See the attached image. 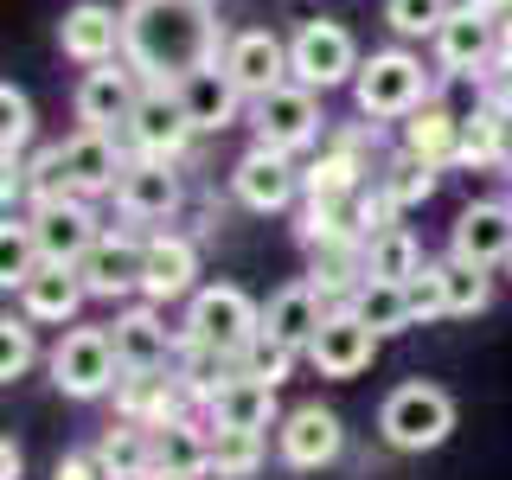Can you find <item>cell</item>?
<instances>
[{
    "label": "cell",
    "mask_w": 512,
    "mask_h": 480,
    "mask_svg": "<svg viewBox=\"0 0 512 480\" xmlns=\"http://www.w3.org/2000/svg\"><path fill=\"white\" fill-rule=\"evenodd\" d=\"M218 26L205 0H128L122 7V58L154 84H180L186 71L212 64Z\"/></svg>",
    "instance_id": "6da1fadb"
},
{
    "label": "cell",
    "mask_w": 512,
    "mask_h": 480,
    "mask_svg": "<svg viewBox=\"0 0 512 480\" xmlns=\"http://www.w3.org/2000/svg\"><path fill=\"white\" fill-rule=\"evenodd\" d=\"M378 429L391 448H404V455H423V448H442L448 429H455V397L442 391V384H397L391 397H384L378 410Z\"/></svg>",
    "instance_id": "7a4b0ae2"
},
{
    "label": "cell",
    "mask_w": 512,
    "mask_h": 480,
    "mask_svg": "<svg viewBox=\"0 0 512 480\" xmlns=\"http://www.w3.org/2000/svg\"><path fill=\"white\" fill-rule=\"evenodd\" d=\"M186 340L224 352V359H244V352L263 340V308L244 295V288H199L186 314Z\"/></svg>",
    "instance_id": "3957f363"
},
{
    "label": "cell",
    "mask_w": 512,
    "mask_h": 480,
    "mask_svg": "<svg viewBox=\"0 0 512 480\" xmlns=\"http://www.w3.org/2000/svg\"><path fill=\"white\" fill-rule=\"evenodd\" d=\"M122 378V359H116V340L109 327H71L52 352V384L64 397H103L116 391Z\"/></svg>",
    "instance_id": "277c9868"
},
{
    "label": "cell",
    "mask_w": 512,
    "mask_h": 480,
    "mask_svg": "<svg viewBox=\"0 0 512 480\" xmlns=\"http://www.w3.org/2000/svg\"><path fill=\"white\" fill-rule=\"evenodd\" d=\"M288 71H295V84H308V90L352 84V77H359V45H352V32L340 20H308L295 39H288Z\"/></svg>",
    "instance_id": "5b68a950"
},
{
    "label": "cell",
    "mask_w": 512,
    "mask_h": 480,
    "mask_svg": "<svg viewBox=\"0 0 512 480\" xmlns=\"http://www.w3.org/2000/svg\"><path fill=\"white\" fill-rule=\"evenodd\" d=\"M352 96L365 116H416L423 109V64L410 52H372L352 77Z\"/></svg>",
    "instance_id": "8992f818"
},
{
    "label": "cell",
    "mask_w": 512,
    "mask_h": 480,
    "mask_svg": "<svg viewBox=\"0 0 512 480\" xmlns=\"http://www.w3.org/2000/svg\"><path fill=\"white\" fill-rule=\"evenodd\" d=\"M26 231H32V244H39L45 263H84V256L96 250V218H90V205L77 199H45V205H32V218H26Z\"/></svg>",
    "instance_id": "52a82bcc"
},
{
    "label": "cell",
    "mask_w": 512,
    "mask_h": 480,
    "mask_svg": "<svg viewBox=\"0 0 512 480\" xmlns=\"http://www.w3.org/2000/svg\"><path fill=\"white\" fill-rule=\"evenodd\" d=\"M320 135V103L308 84H282L269 96H256V148H276V154H295Z\"/></svg>",
    "instance_id": "ba28073f"
},
{
    "label": "cell",
    "mask_w": 512,
    "mask_h": 480,
    "mask_svg": "<svg viewBox=\"0 0 512 480\" xmlns=\"http://www.w3.org/2000/svg\"><path fill=\"white\" fill-rule=\"evenodd\" d=\"M224 71H231V84L244 90V96H269V90H282L288 77V45L276 39V32H263V26H250V32H237L231 45H224Z\"/></svg>",
    "instance_id": "9c48e42d"
},
{
    "label": "cell",
    "mask_w": 512,
    "mask_h": 480,
    "mask_svg": "<svg viewBox=\"0 0 512 480\" xmlns=\"http://www.w3.org/2000/svg\"><path fill=\"white\" fill-rule=\"evenodd\" d=\"M276 442H282V461H288V468L314 474V468H327V461H340L346 429H340V416H333V410L301 404V410L282 416V436H276Z\"/></svg>",
    "instance_id": "30bf717a"
},
{
    "label": "cell",
    "mask_w": 512,
    "mask_h": 480,
    "mask_svg": "<svg viewBox=\"0 0 512 480\" xmlns=\"http://www.w3.org/2000/svg\"><path fill=\"white\" fill-rule=\"evenodd\" d=\"M135 64H90V77L77 84V122L84 128H128V116H135V103H141V90H135Z\"/></svg>",
    "instance_id": "8fae6325"
},
{
    "label": "cell",
    "mask_w": 512,
    "mask_h": 480,
    "mask_svg": "<svg viewBox=\"0 0 512 480\" xmlns=\"http://www.w3.org/2000/svg\"><path fill=\"white\" fill-rule=\"evenodd\" d=\"M372 352H378V333L365 327V320L352 314V308H340V314L320 320V333H314L308 359H314L327 378H359L365 365H372Z\"/></svg>",
    "instance_id": "7c38bea8"
},
{
    "label": "cell",
    "mask_w": 512,
    "mask_h": 480,
    "mask_svg": "<svg viewBox=\"0 0 512 480\" xmlns=\"http://www.w3.org/2000/svg\"><path fill=\"white\" fill-rule=\"evenodd\" d=\"M173 96H180L192 135H218V128L237 122V96H244V90L231 84V71H224V64H199V71H186L180 84H173Z\"/></svg>",
    "instance_id": "4fadbf2b"
},
{
    "label": "cell",
    "mask_w": 512,
    "mask_h": 480,
    "mask_svg": "<svg viewBox=\"0 0 512 480\" xmlns=\"http://www.w3.org/2000/svg\"><path fill=\"white\" fill-rule=\"evenodd\" d=\"M58 167L64 180H71L77 199H90V192H116L122 186V160H116V141L103 135V128H77L71 141H58Z\"/></svg>",
    "instance_id": "5bb4252c"
},
{
    "label": "cell",
    "mask_w": 512,
    "mask_h": 480,
    "mask_svg": "<svg viewBox=\"0 0 512 480\" xmlns=\"http://www.w3.org/2000/svg\"><path fill=\"white\" fill-rule=\"evenodd\" d=\"M186 135H192V122H186V109H180V96H173V84H154V90L135 103V116H128V141H135L141 154H154V160H173V154L186 148Z\"/></svg>",
    "instance_id": "9a60e30c"
},
{
    "label": "cell",
    "mask_w": 512,
    "mask_h": 480,
    "mask_svg": "<svg viewBox=\"0 0 512 480\" xmlns=\"http://www.w3.org/2000/svg\"><path fill=\"white\" fill-rule=\"evenodd\" d=\"M58 45L64 58L77 64H116V45H122V13L103 7V0H77L58 26Z\"/></svg>",
    "instance_id": "2e32d148"
},
{
    "label": "cell",
    "mask_w": 512,
    "mask_h": 480,
    "mask_svg": "<svg viewBox=\"0 0 512 480\" xmlns=\"http://www.w3.org/2000/svg\"><path fill=\"white\" fill-rule=\"evenodd\" d=\"M436 58H442V71H480V64H493L500 58V39H493V20H487V7H455L442 20L436 32Z\"/></svg>",
    "instance_id": "e0dca14e"
},
{
    "label": "cell",
    "mask_w": 512,
    "mask_h": 480,
    "mask_svg": "<svg viewBox=\"0 0 512 480\" xmlns=\"http://www.w3.org/2000/svg\"><path fill=\"white\" fill-rule=\"evenodd\" d=\"M455 256L461 263H480V269L506 263L512 256V205H493V199L468 205V212L455 218Z\"/></svg>",
    "instance_id": "ac0fdd59"
},
{
    "label": "cell",
    "mask_w": 512,
    "mask_h": 480,
    "mask_svg": "<svg viewBox=\"0 0 512 480\" xmlns=\"http://www.w3.org/2000/svg\"><path fill=\"white\" fill-rule=\"evenodd\" d=\"M141 263H148V244H135V237H96V250L77 263V276H84L90 295L116 301L128 288H141Z\"/></svg>",
    "instance_id": "d6986e66"
},
{
    "label": "cell",
    "mask_w": 512,
    "mask_h": 480,
    "mask_svg": "<svg viewBox=\"0 0 512 480\" xmlns=\"http://www.w3.org/2000/svg\"><path fill=\"white\" fill-rule=\"evenodd\" d=\"M231 186L250 212H282V205L295 199V167H288V154H276V148H250L231 167Z\"/></svg>",
    "instance_id": "ffe728a7"
},
{
    "label": "cell",
    "mask_w": 512,
    "mask_h": 480,
    "mask_svg": "<svg viewBox=\"0 0 512 480\" xmlns=\"http://www.w3.org/2000/svg\"><path fill=\"white\" fill-rule=\"evenodd\" d=\"M84 276H77L71 263H39L32 276L20 282V308H26V320H52V327H64L77 308H84Z\"/></svg>",
    "instance_id": "44dd1931"
},
{
    "label": "cell",
    "mask_w": 512,
    "mask_h": 480,
    "mask_svg": "<svg viewBox=\"0 0 512 480\" xmlns=\"http://www.w3.org/2000/svg\"><path fill=\"white\" fill-rule=\"evenodd\" d=\"M116 205H122L128 218H167L173 205H180V173H173V160H154V154H141L135 167H122Z\"/></svg>",
    "instance_id": "7402d4cb"
},
{
    "label": "cell",
    "mask_w": 512,
    "mask_h": 480,
    "mask_svg": "<svg viewBox=\"0 0 512 480\" xmlns=\"http://www.w3.org/2000/svg\"><path fill=\"white\" fill-rule=\"evenodd\" d=\"M205 404H212V429H269L276 423V384H263L250 372H231Z\"/></svg>",
    "instance_id": "603a6c76"
},
{
    "label": "cell",
    "mask_w": 512,
    "mask_h": 480,
    "mask_svg": "<svg viewBox=\"0 0 512 480\" xmlns=\"http://www.w3.org/2000/svg\"><path fill=\"white\" fill-rule=\"evenodd\" d=\"M320 320H327L320 288L314 282H288L282 295L263 308V333H269V340H282V346H295V352H308L314 333H320Z\"/></svg>",
    "instance_id": "cb8c5ba5"
},
{
    "label": "cell",
    "mask_w": 512,
    "mask_h": 480,
    "mask_svg": "<svg viewBox=\"0 0 512 480\" xmlns=\"http://www.w3.org/2000/svg\"><path fill=\"white\" fill-rule=\"evenodd\" d=\"M116 410H122V423H141V429L180 423V384L160 378V372H122L116 378Z\"/></svg>",
    "instance_id": "d4e9b609"
},
{
    "label": "cell",
    "mask_w": 512,
    "mask_h": 480,
    "mask_svg": "<svg viewBox=\"0 0 512 480\" xmlns=\"http://www.w3.org/2000/svg\"><path fill=\"white\" fill-rule=\"evenodd\" d=\"M109 340H116V359H122V372H167V327H160V314L154 308H128L116 327H109Z\"/></svg>",
    "instance_id": "484cf974"
},
{
    "label": "cell",
    "mask_w": 512,
    "mask_h": 480,
    "mask_svg": "<svg viewBox=\"0 0 512 480\" xmlns=\"http://www.w3.org/2000/svg\"><path fill=\"white\" fill-rule=\"evenodd\" d=\"M192 276H199V250L186 237H154L148 244V263H141V295L148 301H180Z\"/></svg>",
    "instance_id": "4316f807"
},
{
    "label": "cell",
    "mask_w": 512,
    "mask_h": 480,
    "mask_svg": "<svg viewBox=\"0 0 512 480\" xmlns=\"http://www.w3.org/2000/svg\"><path fill=\"white\" fill-rule=\"evenodd\" d=\"M404 154L423 160V167H448V160H461V122L448 116V109L423 103V109L404 122Z\"/></svg>",
    "instance_id": "83f0119b"
},
{
    "label": "cell",
    "mask_w": 512,
    "mask_h": 480,
    "mask_svg": "<svg viewBox=\"0 0 512 480\" xmlns=\"http://www.w3.org/2000/svg\"><path fill=\"white\" fill-rule=\"evenodd\" d=\"M96 461H103L109 480H148L154 474V429H141V423L109 429V436L96 442Z\"/></svg>",
    "instance_id": "f1b7e54d"
},
{
    "label": "cell",
    "mask_w": 512,
    "mask_h": 480,
    "mask_svg": "<svg viewBox=\"0 0 512 480\" xmlns=\"http://www.w3.org/2000/svg\"><path fill=\"white\" fill-rule=\"evenodd\" d=\"M154 468L160 474H205V468H212V436L192 429L186 416H180V423H160L154 429Z\"/></svg>",
    "instance_id": "f546056e"
},
{
    "label": "cell",
    "mask_w": 512,
    "mask_h": 480,
    "mask_svg": "<svg viewBox=\"0 0 512 480\" xmlns=\"http://www.w3.org/2000/svg\"><path fill=\"white\" fill-rule=\"evenodd\" d=\"M506 154H512V116L500 103L474 109V116L461 122V160H468V167H500Z\"/></svg>",
    "instance_id": "4dcf8cb0"
},
{
    "label": "cell",
    "mask_w": 512,
    "mask_h": 480,
    "mask_svg": "<svg viewBox=\"0 0 512 480\" xmlns=\"http://www.w3.org/2000/svg\"><path fill=\"white\" fill-rule=\"evenodd\" d=\"M352 314H359L365 327L378 333V340H384V333H404V327H410V295H404V282H372V276H365L359 288H352Z\"/></svg>",
    "instance_id": "1f68e13d"
},
{
    "label": "cell",
    "mask_w": 512,
    "mask_h": 480,
    "mask_svg": "<svg viewBox=\"0 0 512 480\" xmlns=\"http://www.w3.org/2000/svg\"><path fill=\"white\" fill-rule=\"evenodd\" d=\"M416 269H423V244H416L404 224H391V231H378L365 244V276L372 282H410Z\"/></svg>",
    "instance_id": "d6a6232c"
},
{
    "label": "cell",
    "mask_w": 512,
    "mask_h": 480,
    "mask_svg": "<svg viewBox=\"0 0 512 480\" xmlns=\"http://www.w3.org/2000/svg\"><path fill=\"white\" fill-rule=\"evenodd\" d=\"M212 468L224 480H244L263 468V429H212Z\"/></svg>",
    "instance_id": "836d02e7"
},
{
    "label": "cell",
    "mask_w": 512,
    "mask_h": 480,
    "mask_svg": "<svg viewBox=\"0 0 512 480\" xmlns=\"http://www.w3.org/2000/svg\"><path fill=\"white\" fill-rule=\"evenodd\" d=\"M442 269V301H448V314H480L487 308V269L480 263H461V256H448Z\"/></svg>",
    "instance_id": "e575fe53"
},
{
    "label": "cell",
    "mask_w": 512,
    "mask_h": 480,
    "mask_svg": "<svg viewBox=\"0 0 512 480\" xmlns=\"http://www.w3.org/2000/svg\"><path fill=\"white\" fill-rule=\"evenodd\" d=\"M448 13H455L448 0H384V20H391L397 39H436Z\"/></svg>",
    "instance_id": "d590c367"
},
{
    "label": "cell",
    "mask_w": 512,
    "mask_h": 480,
    "mask_svg": "<svg viewBox=\"0 0 512 480\" xmlns=\"http://www.w3.org/2000/svg\"><path fill=\"white\" fill-rule=\"evenodd\" d=\"M384 192H391L397 212H404V205H423L429 192H436V167H423V160L397 154V160H391V173H384Z\"/></svg>",
    "instance_id": "8d00e7d4"
},
{
    "label": "cell",
    "mask_w": 512,
    "mask_h": 480,
    "mask_svg": "<svg viewBox=\"0 0 512 480\" xmlns=\"http://www.w3.org/2000/svg\"><path fill=\"white\" fill-rule=\"evenodd\" d=\"M0 141H7V160H20V148L32 141V103L26 90H0Z\"/></svg>",
    "instance_id": "74e56055"
},
{
    "label": "cell",
    "mask_w": 512,
    "mask_h": 480,
    "mask_svg": "<svg viewBox=\"0 0 512 480\" xmlns=\"http://www.w3.org/2000/svg\"><path fill=\"white\" fill-rule=\"evenodd\" d=\"M404 295H410V320H442V314H448V301H442V269H436V263L416 269V276L404 282Z\"/></svg>",
    "instance_id": "f35d334b"
},
{
    "label": "cell",
    "mask_w": 512,
    "mask_h": 480,
    "mask_svg": "<svg viewBox=\"0 0 512 480\" xmlns=\"http://www.w3.org/2000/svg\"><path fill=\"white\" fill-rule=\"evenodd\" d=\"M237 365H244L250 378H263V384H282V378H288V365H295V346H282V340H269V333H263V340H256Z\"/></svg>",
    "instance_id": "ab89813d"
},
{
    "label": "cell",
    "mask_w": 512,
    "mask_h": 480,
    "mask_svg": "<svg viewBox=\"0 0 512 480\" xmlns=\"http://www.w3.org/2000/svg\"><path fill=\"white\" fill-rule=\"evenodd\" d=\"M32 365V333L20 320H0V378H26Z\"/></svg>",
    "instance_id": "60d3db41"
},
{
    "label": "cell",
    "mask_w": 512,
    "mask_h": 480,
    "mask_svg": "<svg viewBox=\"0 0 512 480\" xmlns=\"http://www.w3.org/2000/svg\"><path fill=\"white\" fill-rule=\"evenodd\" d=\"M52 480H109V474H103V461H96V455H64Z\"/></svg>",
    "instance_id": "b9f144b4"
},
{
    "label": "cell",
    "mask_w": 512,
    "mask_h": 480,
    "mask_svg": "<svg viewBox=\"0 0 512 480\" xmlns=\"http://www.w3.org/2000/svg\"><path fill=\"white\" fill-rule=\"evenodd\" d=\"M20 468H26V461H20V448L7 442V448H0V480H20Z\"/></svg>",
    "instance_id": "7bdbcfd3"
},
{
    "label": "cell",
    "mask_w": 512,
    "mask_h": 480,
    "mask_svg": "<svg viewBox=\"0 0 512 480\" xmlns=\"http://www.w3.org/2000/svg\"><path fill=\"white\" fill-rule=\"evenodd\" d=\"M148 480H199V474H160V468H154V474H148Z\"/></svg>",
    "instance_id": "ee69618b"
},
{
    "label": "cell",
    "mask_w": 512,
    "mask_h": 480,
    "mask_svg": "<svg viewBox=\"0 0 512 480\" xmlns=\"http://www.w3.org/2000/svg\"><path fill=\"white\" fill-rule=\"evenodd\" d=\"M474 7H487V13H493V7H512V0H474Z\"/></svg>",
    "instance_id": "f6af8a7d"
},
{
    "label": "cell",
    "mask_w": 512,
    "mask_h": 480,
    "mask_svg": "<svg viewBox=\"0 0 512 480\" xmlns=\"http://www.w3.org/2000/svg\"><path fill=\"white\" fill-rule=\"evenodd\" d=\"M506 269H512V256H506Z\"/></svg>",
    "instance_id": "bcb514c9"
},
{
    "label": "cell",
    "mask_w": 512,
    "mask_h": 480,
    "mask_svg": "<svg viewBox=\"0 0 512 480\" xmlns=\"http://www.w3.org/2000/svg\"><path fill=\"white\" fill-rule=\"evenodd\" d=\"M205 7H212V0H205Z\"/></svg>",
    "instance_id": "7dc6e473"
}]
</instances>
